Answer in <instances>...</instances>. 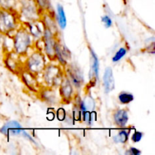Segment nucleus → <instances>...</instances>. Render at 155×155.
<instances>
[{
	"label": "nucleus",
	"instance_id": "obj_15",
	"mask_svg": "<svg viewBox=\"0 0 155 155\" xmlns=\"http://www.w3.org/2000/svg\"><path fill=\"white\" fill-rule=\"evenodd\" d=\"M42 23V21H35L33 22H29L26 23V28L27 29V30L29 31L30 34L33 36V39H40L42 37V34H43L44 31V27L41 28L40 24Z\"/></svg>",
	"mask_w": 155,
	"mask_h": 155
},
{
	"label": "nucleus",
	"instance_id": "obj_12",
	"mask_svg": "<svg viewBox=\"0 0 155 155\" xmlns=\"http://www.w3.org/2000/svg\"><path fill=\"white\" fill-rule=\"evenodd\" d=\"M103 86H104V93L108 94L114 89L115 81L114 77L113 70L110 67L105 68L103 75Z\"/></svg>",
	"mask_w": 155,
	"mask_h": 155
},
{
	"label": "nucleus",
	"instance_id": "obj_11",
	"mask_svg": "<svg viewBox=\"0 0 155 155\" xmlns=\"http://www.w3.org/2000/svg\"><path fill=\"white\" fill-rule=\"evenodd\" d=\"M54 88L46 87L44 89H41L39 91V95H40L41 99L45 103L51 105H55L58 104L59 98L58 96L57 93L54 90Z\"/></svg>",
	"mask_w": 155,
	"mask_h": 155
},
{
	"label": "nucleus",
	"instance_id": "obj_16",
	"mask_svg": "<svg viewBox=\"0 0 155 155\" xmlns=\"http://www.w3.org/2000/svg\"><path fill=\"white\" fill-rule=\"evenodd\" d=\"M17 53L15 51H10L5 58V64L11 71L17 72L20 71V63L18 58H16Z\"/></svg>",
	"mask_w": 155,
	"mask_h": 155
},
{
	"label": "nucleus",
	"instance_id": "obj_17",
	"mask_svg": "<svg viewBox=\"0 0 155 155\" xmlns=\"http://www.w3.org/2000/svg\"><path fill=\"white\" fill-rule=\"evenodd\" d=\"M130 133H131V130L125 128H122V130H120L116 135L113 137V141L115 143H120V144H126L128 142L129 139H130Z\"/></svg>",
	"mask_w": 155,
	"mask_h": 155
},
{
	"label": "nucleus",
	"instance_id": "obj_14",
	"mask_svg": "<svg viewBox=\"0 0 155 155\" xmlns=\"http://www.w3.org/2000/svg\"><path fill=\"white\" fill-rule=\"evenodd\" d=\"M114 122L119 128H126L129 121L128 112L125 109H117L114 113Z\"/></svg>",
	"mask_w": 155,
	"mask_h": 155
},
{
	"label": "nucleus",
	"instance_id": "obj_18",
	"mask_svg": "<svg viewBox=\"0 0 155 155\" xmlns=\"http://www.w3.org/2000/svg\"><path fill=\"white\" fill-rule=\"evenodd\" d=\"M56 12H57L56 18H57L58 24L61 30H64L67 27V18L63 6L61 4H58Z\"/></svg>",
	"mask_w": 155,
	"mask_h": 155
},
{
	"label": "nucleus",
	"instance_id": "obj_23",
	"mask_svg": "<svg viewBox=\"0 0 155 155\" xmlns=\"http://www.w3.org/2000/svg\"><path fill=\"white\" fill-rule=\"evenodd\" d=\"M36 5L41 10H46L49 6V0H34Z\"/></svg>",
	"mask_w": 155,
	"mask_h": 155
},
{
	"label": "nucleus",
	"instance_id": "obj_10",
	"mask_svg": "<svg viewBox=\"0 0 155 155\" xmlns=\"http://www.w3.org/2000/svg\"><path fill=\"white\" fill-rule=\"evenodd\" d=\"M54 54H55V58L57 59L59 64L65 68L68 65L70 52L68 48L61 45L58 40H56L55 45H54Z\"/></svg>",
	"mask_w": 155,
	"mask_h": 155
},
{
	"label": "nucleus",
	"instance_id": "obj_25",
	"mask_svg": "<svg viewBox=\"0 0 155 155\" xmlns=\"http://www.w3.org/2000/svg\"><path fill=\"white\" fill-rule=\"evenodd\" d=\"M57 118L59 121H64L66 118V111L64 108L60 107L57 110Z\"/></svg>",
	"mask_w": 155,
	"mask_h": 155
},
{
	"label": "nucleus",
	"instance_id": "obj_27",
	"mask_svg": "<svg viewBox=\"0 0 155 155\" xmlns=\"http://www.w3.org/2000/svg\"><path fill=\"white\" fill-rule=\"evenodd\" d=\"M21 135H22L23 136H24V138H26V139H28V140H30V141H31L32 142H33V143L34 144H36V141L34 140V139H33V137H32L31 136H30V134H29L28 133H27V131H25V130H23L22 131V133H21Z\"/></svg>",
	"mask_w": 155,
	"mask_h": 155
},
{
	"label": "nucleus",
	"instance_id": "obj_7",
	"mask_svg": "<svg viewBox=\"0 0 155 155\" xmlns=\"http://www.w3.org/2000/svg\"><path fill=\"white\" fill-rule=\"evenodd\" d=\"M59 87V96L62 101L70 102L74 98V87L69 80L66 77H64L63 80Z\"/></svg>",
	"mask_w": 155,
	"mask_h": 155
},
{
	"label": "nucleus",
	"instance_id": "obj_13",
	"mask_svg": "<svg viewBox=\"0 0 155 155\" xmlns=\"http://www.w3.org/2000/svg\"><path fill=\"white\" fill-rule=\"evenodd\" d=\"M91 69L89 72L91 83L95 84L99 78V59L93 49L90 48Z\"/></svg>",
	"mask_w": 155,
	"mask_h": 155
},
{
	"label": "nucleus",
	"instance_id": "obj_26",
	"mask_svg": "<svg viewBox=\"0 0 155 155\" xmlns=\"http://www.w3.org/2000/svg\"><path fill=\"white\" fill-rule=\"evenodd\" d=\"M141 154H142V151L138 149L137 148H135V147H131L126 152V154L128 155H140Z\"/></svg>",
	"mask_w": 155,
	"mask_h": 155
},
{
	"label": "nucleus",
	"instance_id": "obj_20",
	"mask_svg": "<svg viewBox=\"0 0 155 155\" xmlns=\"http://www.w3.org/2000/svg\"><path fill=\"white\" fill-rule=\"evenodd\" d=\"M117 98L121 104H128L134 101V95L131 92L124 91L118 95Z\"/></svg>",
	"mask_w": 155,
	"mask_h": 155
},
{
	"label": "nucleus",
	"instance_id": "obj_19",
	"mask_svg": "<svg viewBox=\"0 0 155 155\" xmlns=\"http://www.w3.org/2000/svg\"><path fill=\"white\" fill-rule=\"evenodd\" d=\"M42 24H43L44 27L48 29V30H50L54 36H56V35L58 34V30L55 22H54V20L52 19V17L48 15H45V17H44V21L43 22H42Z\"/></svg>",
	"mask_w": 155,
	"mask_h": 155
},
{
	"label": "nucleus",
	"instance_id": "obj_5",
	"mask_svg": "<svg viewBox=\"0 0 155 155\" xmlns=\"http://www.w3.org/2000/svg\"><path fill=\"white\" fill-rule=\"evenodd\" d=\"M65 77L71 81L74 88L80 89L83 84V74L77 65H67Z\"/></svg>",
	"mask_w": 155,
	"mask_h": 155
},
{
	"label": "nucleus",
	"instance_id": "obj_2",
	"mask_svg": "<svg viewBox=\"0 0 155 155\" xmlns=\"http://www.w3.org/2000/svg\"><path fill=\"white\" fill-rule=\"evenodd\" d=\"M42 74L47 87H58L64 78V72L59 65L47 64Z\"/></svg>",
	"mask_w": 155,
	"mask_h": 155
},
{
	"label": "nucleus",
	"instance_id": "obj_4",
	"mask_svg": "<svg viewBox=\"0 0 155 155\" xmlns=\"http://www.w3.org/2000/svg\"><path fill=\"white\" fill-rule=\"evenodd\" d=\"M19 22L18 17L12 10L0 9V32L8 34L12 31H16Z\"/></svg>",
	"mask_w": 155,
	"mask_h": 155
},
{
	"label": "nucleus",
	"instance_id": "obj_22",
	"mask_svg": "<svg viewBox=\"0 0 155 155\" xmlns=\"http://www.w3.org/2000/svg\"><path fill=\"white\" fill-rule=\"evenodd\" d=\"M143 136L144 134L142 132L135 130L134 133H133V135L131 136V141L133 142V143H138V142H139L142 140V138H143Z\"/></svg>",
	"mask_w": 155,
	"mask_h": 155
},
{
	"label": "nucleus",
	"instance_id": "obj_24",
	"mask_svg": "<svg viewBox=\"0 0 155 155\" xmlns=\"http://www.w3.org/2000/svg\"><path fill=\"white\" fill-rule=\"evenodd\" d=\"M101 21L105 28H110L113 26V21L108 15H104L103 17H101Z\"/></svg>",
	"mask_w": 155,
	"mask_h": 155
},
{
	"label": "nucleus",
	"instance_id": "obj_9",
	"mask_svg": "<svg viewBox=\"0 0 155 155\" xmlns=\"http://www.w3.org/2000/svg\"><path fill=\"white\" fill-rule=\"evenodd\" d=\"M24 130L22 126L16 120H10L0 128V133L6 136H15L21 134Z\"/></svg>",
	"mask_w": 155,
	"mask_h": 155
},
{
	"label": "nucleus",
	"instance_id": "obj_21",
	"mask_svg": "<svg viewBox=\"0 0 155 155\" xmlns=\"http://www.w3.org/2000/svg\"><path fill=\"white\" fill-rule=\"evenodd\" d=\"M127 54V49L125 47H122V48H119V49L117 51V52L115 53L114 55L112 58V61L114 63H117V62L120 61V60H122L123 58Z\"/></svg>",
	"mask_w": 155,
	"mask_h": 155
},
{
	"label": "nucleus",
	"instance_id": "obj_3",
	"mask_svg": "<svg viewBox=\"0 0 155 155\" xmlns=\"http://www.w3.org/2000/svg\"><path fill=\"white\" fill-rule=\"evenodd\" d=\"M46 65L45 56L42 51L36 50L27 58L25 63V69L36 76L43 72Z\"/></svg>",
	"mask_w": 155,
	"mask_h": 155
},
{
	"label": "nucleus",
	"instance_id": "obj_1",
	"mask_svg": "<svg viewBox=\"0 0 155 155\" xmlns=\"http://www.w3.org/2000/svg\"><path fill=\"white\" fill-rule=\"evenodd\" d=\"M33 43V38L26 27H19L15 31L13 36L14 51L18 54L24 55Z\"/></svg>",
	"mask_w": 155,
	"mask_h": 155
},
{
	"label": "nucleus",
	"instance_id": "obj_8",
	"mask_svg": "<svg viewBox=\"0 0 155 155\" xmlns=\"http://www.w3.org/2000/svg\"><path fill=\"white\" fill-rule=\"evenodd\" d=\"M21 77L22 81L30 90L36 92H39L41 89L40 84L39 83V81L36 79V76L35 74L24 69L21 71Z\"/></svg>",
	"mask_w": 155,
	"mask_h": 155
},
{
	"label": "nucleus",
	"instance_id": "obj_6",
	"mask_svg": "<svg viewBox=\"0 0 155 155\" xmlns=\"http://www.w3.org/2000/svg\"><path fill=\"white\" fill-rule=\"evenodd\" d=\"M21 16L25 19L24 23L33 22L39 19V8L36 5L35 1L28 2L23 5L21 8Z\"/></svg>",
	"mask_w": 155,
	"mask_h": 155
}]
</instances>
